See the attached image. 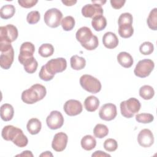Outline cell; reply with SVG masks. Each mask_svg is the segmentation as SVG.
Masks as SVG:
<instances>
[{
  "mask_svg": "<svg viewBox=\"0 0 157 157\" xmlns=\"http://www.w3.org/2000/svg\"><path fill=\"white\" fill-rule=\"evenodd\" d=\"M46 123L50 129H57L63 125L64 118L60 112L53 110L47 117Z\"/></svg>",
  "mask_w": 157,
  "mask_h": 157,
  "instance_id": "obj_8",
  "label": "cell"
},
{
  "mask_svg": "<svg viewBox=\"0 0 157 157\" xmlns=\"http://www.w3.org/2000/svg\"><path fill=\"white\" fill-rule=\"evenodd\" d=\"M134 28L132 24H121L118 25V34L123 38H129L132 36Z\"/></svg>",
  "mask_w": 157,
  "mask_h": 157,
  "instance_id": "obj_27",
  "label": "cell"
},
{
  "mask_svg": "<svg viewBox=\"0 0 157 157\" xmlns=\"http://www.w3.org/2000/svg\"><path fill=\"white\" fill-rule=\"evenodd\" d=\"M18 35V29L13 25L0 27V43L11 44L17 39Z\"/></svg>",
  "mask_w": 157,
  "mask_h": 157,
  "instance_id": "obj_4",
  "label": "cell"
},
{
  "mask_svg": "<svg viewBox=\"0 0 157 157\" xmlns=\"http://www.w3.org/2000/svg\"><path fill=\"white\" fill-rule=\"evenodd\" d=\"M92 2L93 4H99V5L102 6V5L104 4L106 2V1H92Z\"/></svg>",
  "mask_w": 157,
  "mask_h": 157,
  "instance_id": "obj_48",
  "label": "cell"
},
{
  "mask_svg": "<svg viewBox=\"0 0 157 157\" xmlns=\"http://www.w3.org/2000/svg\"><path fill=\"white\" fill-rule=\"evenodd\" d=\"M21 129L12 125H7L3 128L1 132L2 138L7 141H12Z\"/></svg>",
  "mask_w": 157,
  "mask_h": 157,
  "instance_id": "obj_18",
  "label": "cell"
},
{
  "mask_svg": "<svg viewBox=\"0 0 157 157\" xmlns=\"http://www.w3.org/2000/svg\"><path fill=\"white\" fill-rule=\"evenodd\" d=\"M104 148L107 151H114L118 148V143L113 139H107L104 142Z\"/></svg>",
  "mask_w": 157,
  "mask_h": 157,
  "instance_id": "obj_37",
  "label": "cell"
},
{
  "mask_svg": "<svg viewBox=\"0 0 157 157\" xmlns=\"http://www.w3.org/2000/svg\"><path fill=\"white\" fill-rule=\"evenodd\" d=\"M98 45H99L98 39L96 36L94 35L93 38L88 43L82 45V47L87 50H93L98 47Z\"/></svg>",
  "mask_w": 157,
  "mask_h": 157,
  "instance_id": "obj_40",
  "label": "cell"
},
{
  "mask_svg": "<svg viewBox=\"0 0 157 157\" xmlns=\"http://www.w3.org/2000/svg\"><path fill=\"white\" fill-rule=\"evenodd\" d=\"M14 114V110L12 105L4 104L1 107V117L5 121H10L12 119Z\"/></svg>",
  "mask_w": 157,
  "mask_h": 157,
  "instance_id": "obj_23",
  "label": "cell"
},
{
  "mask_svg": "<svg viewBox=\"0 0 157 157\" xmlns=\"http://www.w3.org/2000/svg\"><path fill=\"white\" fill-rule=\"evenodd\" d=\"M133 17L130 13H123L120 15L118 20V25L121 24H132Z\"/></svg>",
  "mask_w": 157,
  "mask_h": 157,
  "instance_id": "obj_39",
  "label": "cell"
},
{
  "mask_svg": "<svg viewBox=\"0 0 157 157\" xmlns=\"http://www.w3.org/2000/svg\"><path fill=\"white\" fill-rule=\"evenodd\" d=\"M71 66L74 70H81L85 67L86 60L84 58L78 56V55H74L70 59Z\"/></svg>",
  "mask_w": 157,
  "mask_h": 157,
  "instance_id": "obj_26",
  "label": "cell"
},
{
  "mask_svg": "<svg viewBox=\"0 0 157 157\" xmlns=\"http://www.w3.org/2000/svg\"><path fill=\"white\" fill-rule=\"evenodd\" d=\"M45 87L40 84L36 83L32 85L29 89L23 91L21 93V100L26 104H33L42 100L46 95Z\"/></svg>",
  "mask_w": 157,
  "mask_h": 157,
  "instance_id": "obj_1",
  "label": "cell"
},
{
  "mask_svg": "<svg viewBox=\"0 0 157 157\" xmlns=\"http://www.w3.org/2000/svg\"><path fill=\"white\" fill-rule=\"evenodd\" d=\"M20 63L23 65L24 69L29 74L34 73L36 71L38 66V63L34 56L24 59Z\"/></svg>",
  "mask_w": 157,
  "mask_h": 157,
  "instance_id": "obj_20",
  "label": "cell"
},
{
  "mask_svg": "<svg viewBox=\"0 0 157 157\" xmlns=\"http://www.w3.org/2000/svg\"><path fill=\"white\" fill-rule=\"evenodd\" d=\"M48 73L55 75V74L64 71L67 67V62L64 58H57L49 60L45 65Z\"/></svg>",
  "mask_w": 157,
  "mask_h": 157,
  "instance_id": "obj_7",
  "label": "cell"
},
{
  "mask_svg": "<svg viewBox=\"0 0 157 157\" xmlns=\"http://www.w3.org/2000/svg\"><path fill=\"white\" fill-rule=\"evenodd\" d=\"M64 110L69 116H75L80 114L83 110L82 103L75 99L67 101L64 105Z\"/></svg>",
  "mask_w": 157,
  "mask_h": 157,
  "instance_id": "obj_10",
  "label": "cell"
},
{
  "mask_svg": "<svg viewBox=\"0 0 157 157\" xmlns=\"http://www.w3.org/2000/svg\"><path fill=\"white\" fill-rule=\"evenodd\" d=\"M75 20L72 16H66L64 18L62 19L61 22V25L63 29L66 31H71L72 30L75 26Z\"/></svg>",
  "mask_w": 157,
  "mask_h": 157,
  "instance_id": "obj_34",
  "label": "cell"
},
{
  "mask_svg": "<svg viewBox=\"0 0 157 157\" xmlns=\"http://www.w3.org/2000/svg\"><path fill=\"white\" fill-rule=\"evenodd\" d=\"M93 36L91 29L86 26L81 27L75 34L76 39L81 44L82 46L88 43L93 38Z\"/></svg>",
  "mask_w": 157,
  "mask_h": 157,
  "instance_id": "obj_16",
  "label": "cell"
},
{
  "mask_svg": "<svg viewBox=\"0 0 157 157\" xmlns=\"http://www.w3.org/2000/svg\"><path fill=\"white\" fill-rule=\"evenodd\" d=\"M35 51V47L34 44L30 42H23L20 48V53L18 55L19 62L33 57Z\"/></svg>",
  "mask_w": 157,
  "mask_h": 157,
  "instance_id": "obj_15",
  "label": "cell"
},
{
  "mask_svg": "<svg viewBox=\"0 0 157 157\" xmlns=\"http://www.w3.org/2000/svg\"><path fill=\"white\" fill-rule=\"evenodd\" d=\"M139 95L145 100L151 99L155 95L154 89L150 85H144L139 89Z\"/></svg>",
  "mask_w": 157,
  "mask_h": 157,
  "instance_id": "obj_29",
  "label": "cell"
},
{
  "mask_svg": "<svg viewBox=\"0 0 157 157\" xmlns=\"http://www.w3.org/2000/svg\"><path fill=\"white\" fill-rule=\"evenodd\" d=\"M12 142L17 147L22 148L27 145L28 143V140L27 137L23 134V131L21 129L17 134L15 137L13 139Z\"/></svg>",
  "mask_w": 157,
  "mask_h": 157,
  "instance_id": "obj_33",
  "label": "cell"
},
{
  "mask_svg": "<svg viewBox=\"0 0 157 157\" xmlns=\"http://www.w3.org/2000/svg\"><path fill=\"white\" fill-rule=\"evenodd\" d=\"M126 2V1L123 0H111L110 4L113 8L115 9H121Z\"/></svg>",
  "mask_w": 157,
  "mask_h": 157,
  "instance_id": "obj_43",
  "label": "cell"
},
{
  "mask_svg": "<svg viewBox=\"0 0 157 157\" xmlns=\"http://www.w3.org/2000/svg\"><path fill=\"white\" fill-rule=\"evenodd\" d=\"M82 147L87 151H90L95 148L96 145V140L95 138L91 135H86L81 139Z\"/></svg>",
  "mask_w": 157,
  "mask_h": 157,
  "instance_id": "obj_24",
  "label": "cell"
},
{
  "mask_svg": "<svg viewBox=\"0 0 157 157\" xmlns=\"http://www.w3.org/2000/svg\"><path fill=\"white\" fill-rule=\"evenodd\" d=\"M102 42L106 48L113 49L117 47L119 40L115 33L112 32H107L102 37Z\"/></svg>",
  "mask_w": 157,
  "mask_h": 157,
  "instance_id": "obj_17",
  "label": "cell"
},
{
  "mask_svg": "<svg viewBox=\"0 0 157 157\" xmlns=\"http://www.w3.org/2000/svg\"><path fill=\"white\" fill-rule=\"evenodd\" d=\"M39 54L44 58L52 56L54 53V47L50 44H43L39 48Z\"/></svg>",
  "mask_w": 157,
  "mask_h": 157,
  "instance_id": "obj_32",
  "label": "cell"
},
{
  "mask_svg": "<svg viewBox=\"0 0 157 157\" xmlns=\"http://www.w3.org/2000/svg\"><path fill=\"white\" fill-rule=\"evenodd\" d=\"M93 134L96 137L102 139L109 134V129L105 124H97L93 129Z\"/></svg>",
  "mask_w": 157,
  "mask_h": 157,
  "instance_id": "obj_30",
  "label": "cell"
},
{
  "mask_svg": "<svg viewBox=\"0 0 157 157\" xmlns=\"http://www.w3.org/2000/svg\"><path fill=\"white\" fill-rule=\"evenodd\" d=\"M39 76L40 78L42 80L50 81L53 79V78L54 77L55 75H53L50 74V73H48L47 72V71L46 70V69L45 68V66L44 65L42 66V67L40 69V71L39 74Z\"/></svg>",
  "mask_w": 157,
  "mask_h": 157,
  "instance_id": "obj_41",
  "label": "cell"
},
{
  "mask_svg": "<svg viewBox=\"0 0 157 157\" xmlns=\"http://www.w3.org/2000/svg\"><path fill=\"white\" fill-rule=\"evenodd\" d=\"M136 120L137 122L141 123H150L154 120L153 115L147 113H139L136 115Z\"/></svg>",
  "mask_w": 157,
  "mask_h": 157,
  "instance_id": "obj_35",
  "label": "cell"
},
{
  "mask_svg": "<svg viewBox=\"0 0 157 157\" xmlns=\"http://www.w3.org/2000/svg\"><path fill=\"white\" fill-rule=\"evenodd\" d=\"M148 27L154 31L157 30V9L154 8L152 9L147 20Z\"/></svg>",
  "mask_w": 157,
  "mask_h": 157,
  "instance_id": "obj_31",
  "label": "cell"
},
{
  "mask_svg": "<svg viewBox=\"0 0 157 157\" xmlns=\"http://www.w3.org/2000/svg\"><path fill=\"white\" fill-rule=\"evenodd\" d=\"M63 18L62 12L56 8L47 10L44 17L45 24L50 28H56L60 25Z\"/></svg>",
  "mask_w": 157,
  "mask_h": 157,
  "instance_id": "obj_6",
  "label": "cell"
},
{
  "mask_svg": "<svg viewBox=\"0 0 157 157\" xmlns=\"http://www.w3.org/2000/svg\"><path fill=\"white\" fill-rule=\"evenodd\" d=\"M137 142L143 147H150L154 142V136L152 132L148 129L141 130L137 136Z\"/></svg>",
  "mask_w": 157,
  "mask_h": 157,
  "instance_id": "obj_13",
  "label": "cell"
},
{
  "mask_svg": "<svg viewBox=\"0 0 157 157\" xmlns=\"http://www.w3.org/2000/svg\"><path fill=\"white\" fill-rule=\"evenodd\" d=\"M84 106L87 111L94 112L99 106V100L94 96H89L85 99Z\"/></svg>",
  "mask_w": 157,
  "mask_h": 157,
  "instance_id": "obj_21",
  "label": "cell"
},
{
  "mask_svg": "<svg viewBox=\"0 0 157 157\" xmlns=\"http://www.w3.org/2000/svg\"><path fill=\"white\" fill-rule=\"evenodd\" d=\"M92 157H105V156H110V155L104 152V151H100V150H98V151H96L94 153L92 154Z\"/></svg>",
  "mask_w": 157,
  "mask_h": 157,
  "instance_id": "obj_44",
  "label": "cell"
},
{
  "mask_svg": "<svg viewBox=\"0 0 157 157\" xmlns=\"http://www.w3.org/2000/svg\"><path fill=\"white\" fill-rule=\"evenodd\" d=\"M80 84L85 90L91 93H97L101 90L100 81L91 75H82L80 78Z\"/></svg>",
  "mask_w": 157,
  "mask_h": 157,
  "instance_id": "obj_3",
  "label": "cell"
},
{
  "mask_svg": "<svg viewBox=\"0 0 157 157\" xmlns=\"http://www.w3.org/2000/svg\"><path fill=\"white\" fill-rule=\"evenodd\" d=\"M31 156V157H33V153H32V152L31 151L26 150V151H23L22 153L17 155V156Z\"/></svg>",
  "mask_w": 157,
  "mask_h": 157,
  "instance_id": "obj_45",
  "label": "cell"
},
{
  "mask_svg": "<svg viewBox=\"0 0 157 157\" xmlns=\"http://www.w3.org/2000/svg\"><path fill=\"white\" fill-rule=\"evenodd\" d=\"M61 2L66 6H72L77 2V1H61Z\"/></svg>",
  "mask_w": 157,
  "mask_h": 157,
  "instance_id": "obj_46",
  "label": "cell"
},
{
  "mask_svg": "<svg viewBox=\"0 0 157 157\" xmlns=\"http://www.w3.org/2000/svg\"><path fill=\"white\" fill-rule=\"evenodd\" d=\"M26 128L28 131L32 135L38 134L42 128V124L40 121L36 118H31L27 123Z\"/></svg>",
  "mask_w": 157,
  "mask_h": 157,
  "instance_id": "obj_22",
  "label": "cell"
},
{
  "mask_svg": "<svg viewBox=\"0 0 157 157\" xmlns=\"http://www.w3.org/2000/svg\"><path fill=\"white\" fill-rule=\"evenodd\" d=\"M40 13L37 10H33L28 13L26 17L27 22L30 25L37 23L40 20Z\"/></svg>",
  "mask_w": 157,
  "mask_h": 157,
  "instance_id": "obj_38",
  "label": "cell"
},
{
  "mask_svg": "<svg viewBox=\"0 0 157 157\" xmlns=\"http://www.w3.org/2000/svg\"><path fill=\"white\" fill-rule=\"evenodd\" d=\"M117 115V107L112 103L104 104L99 111V116L101 119L105 121H111L113 120Z\"/></svg>",
  "mask_w": 157,
  "mask_h": 157,
  "instance_id": "obj_9",
  "label": "cell"
},
{
  "mask_svg": "<svg viewBox=\"0 0 157 157\" xmlns=\"http://www.w3.org/2000/svg\"><path fill=\"white\" fill-rule=\"evenodd\" d=\"M154 50V46L150 42H144L139 47L140 52L144 55H148L152 53Z\"/></svg>",
  "mask_w": 157,
  "mask_h": 157,
  "instance_id": "obj_36",
  "label": "cell"
},
{
  "mask_svg": "<svg viewBox=\"0 0 157 157\" xmlns=\"http://www.w3.org/2000/svg\"><path fill=\"white\" fill-rule=\"evenodd\" d=\"M67 140L68 137L66 133L63 132H58L54 136L52 142V147L56 151H62L66 148Z\"/></svg>",
  "mask_w": 157,
  "mask_h": 157,
  "instance_id": "obj_11",
  "label": "cell"
},
{
  "mask_svg": "<svg viewBox=\"0 0 157 157\" xmlns=\"http://www.w3.org/2000/svg\"><path fill=\"white\" fill-rule=\"evenodd\" d=\"M40 156H53V155L50 151H45L44 153L40 155Z\"/></svg>",
  "mask_w": 157,
  "mask_h": 157,
  "instance_id": "obj_47",
  "label": "cell"
},
{
  "mask_svg": "<svg viewBox=\"0 0 157 157\" xmlns=\"http://www.w3.org/2000/svg\"><path fill=\"white\" fill-rule=\"evenodd\" d=\"M37 0H18V3L20 6L24 8H31L34 7L37 3Z\"/></svg>",
  "mask_w": 157,
  "mask_h": 157,
  "instance_id": "obj_42",
  "label": "cell"
},
{
  "mask_svg": "<svg viewBox=\"0 0 157 157\" xmlns=\"http://www.w3.org/2000/svg\"><path fill=\"white\" fill-rule=\"evenodd\" d=\"M0 66L4 69H9L13 61L14 51L13 47H10L3 52H1Z\"/></svg>",
  "mask_w": 157,
  "mask_h": 157,
  "instance_id": "obj_14",
  "label": "cell"
},
{
  "mask_svg": "<svg viewBox=\"0 0 157 157\" xmlns=\"http://www.w3.org/2000/svg\"><path fill=\"white\" fill-rule=\"evenodd\" d=\"M15 13V8L12 4H7L2 6L0 10L1 18L7 20L12 18Z\"/></svg>",
  "mask_w": 157,
  "mask_h": 157,
  "instance_id": "obj_28",
  "label": "cell"
},
{
  "mask_svg": "<svg viewBox=\"0 0 157 157\" xmlns=\"http://www.w3.org/2000/svg\"><path fill=\"white\" fill-rule=\"evenodd\" d=\"M91 25L96 31H101L107 26L106 18L103 15H99L92 18Z\"/></svg>",
  "mask_w": 157,
  "mask_h": 157,
  "instance_id": "obj_25",
  "label": "cell"
},
{
  "mask_svg": "<svg viewBox=\"0 0 157 157\" xmlns=\"http://www.w3.org/2000/svg\"><path fill=\"white\" fill-rule=\"evenodd\" d=\"M82 13L83 17L93 18L99 15H102L103 9L102 6L96 4H88L82 9Z\"/></svg>",
  "mask_w": 157,
  "mask_h": 157,
  "instance_id": "obj_12",
  "label": "cell"
},
{
  "mask_svg": "<svg viewBox=\"0 0 157 157\" xmlns=\"http://www.w3.org/2000/svg\"><path fill=\"white\" fill-rule=\"evenodd\" d=\"M140 101L135 98H131L120 103L121 113L123 117L128 118L133 117L134 114L140 110Z\"/></svg>",
  "mask_w": 157,
  "mask_h": 157,
  "instance_id": "obj_2",
  "label": "cell"
},
{
  "mask_svg": "<svg viewBox=\"0 0 157 157\" xmlns=\"http://www.w3.org/2000/svg\"><path fill=\"white\" fill-rule=\"evenodd\" d=\"M117 61L121 66L125 68L131 67L134 63L132 56L126 52H121L118 54Z\"/></svg>",
  "mask_w": 157,
  "mask_h": 157,
  "instance_id": "obj_19",
  "label": "cell"
},
{
  "mask_svg": "<svg viewBox=\"0 0 157 157\" xmlns=\"http://www.w3.org/2000/svg\"><path fill=\"white\" fill-rule=\"evenodd\" d=\"M155 67L154 62L150 59H144L140 60L136 64L134 73L140 78H145L152 72Z\"/></svg>",
  "mask_w": 157,
  "mask_h": 157,
  "instance_id": "obj_5",
  "label": "cell"
}]
</instances>
